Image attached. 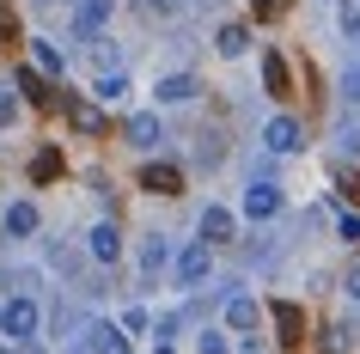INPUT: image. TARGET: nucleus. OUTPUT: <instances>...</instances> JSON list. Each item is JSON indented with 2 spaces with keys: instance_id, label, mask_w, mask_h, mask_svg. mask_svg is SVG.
<instances>
[{
  "instance_id": "obj_27",
  "label": "nucleus",
  "mask_w": 360,
  "mask_h": 354,
  "mask_svg": "<svg viewBox=\"0 0 360 354\" xmlns=\"http://www.w3.org/2000/svg\"><path fill=\"white\" fill-rule=\"evenodd\" d=\"M336 232H342V239H360V214H342V220H336Z\"/></svg>"
},
{
  "instance_id": "obj_19",
  "label": "nucleus",
  "mask_w": 360,
  "mask_h": 354,
  "mask_svg": "<svg viewBox=\"0 0 360 354\" xmlns=\"http://www.w3.org/2000/svg\"><path fill=\"white\" fill-rule=\"evenodd\" d=\"M190 0H141V13H153V19H177Z\"/></svg>"
},
{
  "instance_id": "obj_30",
  "label": "nucleus",
  "mask_w": 360,
  "mask_h": 354,
  "mask_svg": "<svg viewBox=\"0 0 360 354\" xmlns=\"http://www.w3.org/2000/svg\"><path fill=\"white\" fill-rule=\"evenodd\" d=\"M0 336H6V305H0Z\"/></svg>"
},
{
  "instance_id": "obj_28",
  "label": "nucleus",
  "mask_w": 360,
  "mask_h": 354,
  "mask_svg": "<svg viewBox=\"0 0 360 354\" xmlns=\"http://www.w3.org/2000/svg\"><path fill=\"white\" fill-rule=\"evenodd\" d=\"M342 98H348V104H360V68H354L348 80H342Z\"/></svg>"
},
{
  "instance_id": "obj_24",
  "label": "nucleus",
  "mask_w": 360,
  "mask_h": 354,
  "mask_svg": "<svg viewBox=\"0 0 360 354\" xmlns=\"http://www.w3.org/2000/svg\"><path fill=\"white\" fill-rule=\"evenodd\" d=\"M31 171H37L43 184H49V177H56V171H61V159H56V153H37V165H31Z\"/></svg>"
},
{
  "instance_id": "obj_26",
  "label": "nucleus",
  "mask_w": 360,
  "mask_h": 354,
  "mask_svg": "<svg viewBox=\"0 0 360 354\" xmlns=\"http://www.w3.org/2000/svg\"><path fill=\"white\" fill-rule=\"evenodd\" d=\"M202 354H226V336H220V330H202Z\"/></svg>"
},
{
  "instance_id": "obj_3",
  "label": "nucleus",
  "mask_w": 360,
  "mask_h": 354,
  "mask_svg": "<svg viewBox=\"0 0 360 354\" xmlns=\"http://www.w3.org/2000/svg\"><path fill=\"white\" fill-rule=\"evenodd\" d=\"M208 251H214V244H184V251L171 257V269H177L184 287H202V281H208Z\"/></svg>"
},
{
  "instance_id": "obj_15",
  "label": "nucleus",
  "mask_w": 360,
  "mask_h": 354,
  "mask_svg": "<svg viewBox=\"0 0 360 354\" xmlns=\"http://www.w3.org/2000/svg\"><path fill=\"white\" fill-rule=\"evenodd\" d=\"M19 86H0V129H13V122H19Z\"/></svg>"
},
{
  "instance_id": "obj_2",
  "label": "nucleus",
  "mask_w": 360,
  "mask_h": 354,
  "mask_svg": "<svg viewBox=\"0 0 360 354\" xmlns=\"http://www.w3.org/2000/svg\"><path fill=\"white\" fill-rule=\"evenodd\" d=\"M263 147H269V153H300V147H305L300 116H269V122H263Z\"/></svg>"
},
{
  "instance_id": "obj_9",
  "label": "nucleus",
  "mask_w": 360,
  "mask_h": 354,
  "mask_svg": "<svg viewBox=\"0 0 360 354\" xmlns=\"http://www.w3.org/2000/svg\"><path fill=\"white\" fill-rule=\"evenodd\" d=\"M141 189H153V196H177V189H184V171H177V165H159V159H153V165L141 171Z\"/></svg>"
},
{
  "instance_id": "obj_6",
  "label": "nucleus",
  "mask_w": 360,
  "mask_h": 354,
  "mask_svg": "<svg viewBox=\"0 0 360 354\" xmlns=\"http://www.w3.org/2000/svg\"><path fill=\"white\" fill-rule=\"evenodd\" d=\"M232 239H238L232 208H202V244H232Z\"/></svg>"
},
{
  "instance_id": "obj_10",
  "label": "nucleus",
  "mask_w": 360,
  "mask_h": 354,
  "mask_svg": "<svg viewBox=\"0 0 360 354\" xmlns=\"http://www.w3.org/2000/svg\"><path fill=\"white\" fill-rule=\"evenodd\" d=\"M86 251H92L98 263H116V257H122V232H116L110 220H104V226H92V232H86Z\"/></svg>"
},
{
  "instance_id": "obj_31",
  "label": "nucleus",
  "mask_w": 360,
  "mask_h": 354,
  "mask_svg": "<svg viewBox=\"0 0 360 354\" xmlns=\"http://www.w3.org/2000/svg\"><path fill=\"white\" fill-rule=\"evenodd\" d=\"M0 354H19V348H0Z\"/></svg>"
},
{
  "instance_id": "obj_17",
  "label": "nucleus",
  "mask_w": 360,
  "mask_h": 354,
  "mask_svg": "<svg viewBox=\"0 0 360 354\" xmlns=\"http://www.w3.org/2000/svg\"><path fill=\"white\" fill-rule=\"evenodd\" d=\"M165 257H171V244H165V239H147V244H141V269H147V275H153Z\"/></svg>"
},
{
  "instance_id": "obj_13",
  "label": "nucleus",
  "mask_w": 360,
  "mask_h": 354,
  "mask_svg": "<svg viewBox=\"0 0 360 354\" xmlns=\"http://www.w3.org/2000/svg\"><path fill=\"white\" fill-rule=\"evenodd\" d=\"M214 49H220V56H245L250 31H245V25H220V31H214Z\"/></svg>"
},
{
  "instance_id": "obj_25",
  "label": "nucleus",
  "mask_w": 360,
  "mask_h": 354,
  "mask_svg": "<svg viewBox=\"0 0 360 354\" xmlns=\"http://www.w3.org/2000/svg\"><path fill=\"white\" fill-rule=\"evenodd\" d=\"M323 348H330V354H348V330H323Z\"/></svg>"
},
{
  "instance_id": "obj_14",
  "label": "nucleus",
  "mask_w": 360,
  "mask_h": 354,
  "mask_svg": "<svg viewBox=\"0 0 360 354\" xmlns=\"http://www.w3.org/2000/svg\"><path fill=\"white\" fill-rule=\"evenodd\" d=\"M263 86H269V92H275V98L287 92V61L275 56V49H263Z\"/></svg>"
},
{
  "instance_id": "obj_12",
  "label": "nucleus",
  "mask_w": 360,
  "mask_h": 354,
  "mask_svg": "<svg viewBox=\"0 0 360 354\" xmlns=\"http://www.w3.org/2000/svg\"><path fill=\"white\" fill-rule=\"evenodd\" d=\"M129 141L134 147H159V141H165V129H159V116H129Z\"/></svg>"
},
{
  "instance_id": "obj_23",
  "label": "nucleus",
  "mask_w": 360,
  "mask_h": 354,
  "mask_svg": "<svg viewBox=\"0 0 360 354\" xmlns=\"http://www.w3.org/2000/svg\"><path fill=\"white\" fill-rule=\"evenodd\" d=\"M122 330H153V317L141 312V305H129V312H122Z\"/></svg>"
},
{
  "instance_id": "obj_21",
  "label": "nucleus",
  "mask_w": 360,
  "mask_h": 354,
  "mask_svg": "<svg viewBox=\"0 0 360 354\" xmlns=\"http://www.w3.org/2000/svg\"><path fill=\"white\" fill-rule=\"evenodd\" d=\"M31 56H37V68H43V74H61V56L49 49V43H31Z\"/></svg>"
},
{
  "instance_id": "obj_7",
  "label": "nucleus",
  "mask_w": 360,
  "mask_h": 354,
  "mask_svg": "<svg viewBox=\"0 0 360 354\" xmlns=\"http://www.w3.org/2000/svg\"><path fill=\"white\" fill-rule=\"evenodd\" d=\"M6 239H37V226H43V214H37V202H13L6 208Z\"/></svg>"
},
{
  "instance_id": "obj_11",
  "label": "nucleus",
  "mask_w": 360,
  "mask_h": 354,
  "mask_svg": "<svg viewBox=\"0 0 360 354\" xmlns=\"http://www.w3.org/2000/svg\"><path fill=\"white\" fill-rule=\"evenodd\" d=\"M257 317H263V305H257V299H250V293H232L226 299V324H232V330H257Z\"/></svg>"
},
{
  "instance_id": "obj_32",
  "label": "nucleus",
  "mask_w": 360,
  "mask_h": 354,
  "mask_svg": "<svg viewBox=\"0 0 360 354\" xmlns=\"http://www.w3.org/2000/svg\"><path fill=\"white\" fill-rule=\"evenodd\" d=\"M159 354H171V348H159Z\"/></svg>"
},
{
  "instance_id": "obj_5",
  "label": "nucleus",
  "mask_w": 360,
  "mask_h": 354,
  "mask_svg": "<svg viewBox=\"0 0 360 354\" xmlns=\"http://www.w3.org/2000/svg\"><path fill=\"white\" fill-rule=\"evenodd\" d=\"M245 214L250 220H275V214H281V189L269 184V177H257V184L245 189Z\"/></svg>"
},
{
  "instance_id": "obj_16",
  "label": "nucleus",
  "mask_w": 360,
  "mask_h": 354,
  "mask_svg": "<svg viewBox=\"0 0 360 354\" xmlns=\"http://www.w3.org/2000/svg\"><path fill=\"white\" fill-rule=\"evenodd\" d=\"M122 92H129L122 68H104V74H98V98H122Z\"/></svg>"
},
{
  "instance_id": "obj_8",
  "label": "nucleus",
  "mask_w": 360,
  "mask_h": 354,
  "mask_svg": "<svg viewBox=\"0 0 360 354\" xmlns=\"http://www.w3.org/2000/svg\"><path fill=\"white\" fill-rule=\"evenodd\" d=\"M195 92H202V80H195V74H165L159 86H153V98H159V104H190Z\"/></svg>"
},
{
  "instance_id": "obj_4",
  "label": "nucleus",
  "mask_w": 360,
  "mask_h": 354,
  "mask_svg": "<svg viewBox=\"0 0 360 354\" xmlns=\"http://www.w3.org/2000/svg\"><path fill=\"white\" fill-rule=\"evenodd\" d=\"M6 336H13L19 348L37 336V299H6Z\"/></svg>"
},
{
  "instance_id": "obj_29",
  "label": "nucleus",
  "mask_w": 360,
  "mask_h": 354,
  "mask_svg": "<svg viewBox=\"0 0 360 354\" xmlns=\"http://www.w3.org/2000/svg\"><path fill=\"white\" fill-rule=\"evenodd\" d=\"M342 287H348V299H360V263L348 269V275H342Z\"/></svg>"
},
{
  "instance_id": "obj_20",
  "label": "nucleus",
  "mask_w": 360,
  "mask_h": 354,
  "mask_svg": "<svg viewBox=\"0 0 360 354\" xmlns=\"http://www.w3.org/2000/svg\"><path fill=\"white\" fill-rule=\"evenodd\" d=\"M275 317H281V336H287V342H300V312H293V305H275Z\"/></svg>"
},
{
  "instance_id": "obj_1",
  "label": "nucleus",
  "mask_w": 360,
  "mask_h": 354,
  "mask_svg": "<svg viewBox=\"0 0 360 354\" xmlns=\"http://www.w3.org/2000/svg\"><path fill=\"white\" fill-rule=\"evenodd\" d=\"M104 25H110V0H79V13H74V25H68V31L92 49V43L104 37Z\"/></svg>"
},
{
  "instance_id": "obj_18",
  "label": "nucleus",
  "mask_w": 360,
  "mask_h": 354,
  "mask_svg": "<svg viewBox=\"0 0 360 354\" xmlns=\"http://www.w3.org/2000/svg\"><path fill=\"white\" fill-rule=\"evenodd\" d=\"M74 122H79V134H104V116H98V104H74Z\"/></svg>"
},
{
  "instance_id": "obj_22",
  "label": "nucleus",
  "mask_w": 360,
  "mask_h": 354,
  "mask_svg": "<svg viewBox=\"0 0 360 354\" xmlns=\"http://www.w3.org/2000/svg\"><path fill=\"white\" fill-rule=\"evenodd\" d=\"M98 354H129V342H122L116 330H98Z\"/></svg>"
}]
</instances>
